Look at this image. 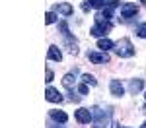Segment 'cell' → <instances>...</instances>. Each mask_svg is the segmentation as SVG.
<instances>
[{
    "label": "cell",
    "instance_id": "cell-1",
    "mask_svg": "<svg viewBox=\"0 0 146 128\" xmlns=\"http://www.w3.org/2000/svg\"><path fill=\"white\" fill-rule=\"evenodd\" d=\"M92 115H94V128H105L109 124V113L107 111H103L100 107H94Z\"/></svg>",
    "mask_w": 146,
    "mask_h": 128
},
{
    "label": "cell",
    "instance_id": "cell-2",
    "mask_svg": "<svg viewBox=\"0 0 146 128\" xmlns=\"http://www.w3.org/2000/svg\"><path fill=\"white\" fill-rule=\"evenodd\" d=\"M115 53L121 58H129L135 54V47H133V43L129 39H121L119 43H115Z\"/></svg>",
    "mask_w": 146,
    "mask_h": 128
},
{
    "label": "cell",
    "instance_id": "cell-3",
    "mask_svg": "<svg viewBox=\"0 0 146 128\" xmlns=\"http://www.w3.org/2000/svg\"><path fill=\"white\" fill-rule=\"evenodd\" d=\"M111 22H105V20H101V22H98L94 27L90 29V35H94V37H103V35H107L109 31H111Z\"/></svg>",
    "mask_w": 146,
    "mask_h": 128
},
{
    "label": "cell",
    "instance_id": "cell-4",
    "mask_svg": "<svg viewBox=\"0 0 146 128\" xmlns=\"http://www.w3.org/2000/svg\"><path fill=\"white\" fill-rule=\"evenodd\" d=\"M119 6V2H107L105 6H103V10H101V14H98L96 16V20L98 22H101V20H105V22H109L113 18V12H115V8Z\"/></svg>",
    "mask_w": 146,
    "mask_h": 128
},
{
    "label": "cell",
    "instance_id": "cell-5",
    "mask_svg": "<svg viewBox=\"0 0 146 128\" xmlns=\"http://www.w3.org/2000/svg\"><path fill=\"white\" fill-rule=\"evenodd\" d=\"M136 14H138V6L136 4H131V2H127L121 6V16H123L125 20H129V18H135Z\"/></svg>",
    "mask_w": 146,
    "mask_h": 128
},
{
    "label": "cell",
    "instance_id": "cell-6",
    "mask_svg": "<svg viewBox=\"0 0 146 128\" xmlns=\"http://www.w3.org/2000/svg\"><path fill=\"white\" fill-rule=\"evenodd\" d=\"M74 116H76V120L80 124H90V120H94V115H92L90 109H78Z\"/></svg>",
    "mask_w": 146,
    "mask_h": 128
},
{
    "label": "cell",
    "instance_id": "cell-7",
    "mask_svg": "<svg viewBox=\"0 0 146 128\" xmlns=\"http://www.w3.org/2000/svg\"><path fill=\"white\" fill-rule=\"evenodd\" d=\"M88 58L94 64H105V62H109V54L107 53H96V51H92V53H88Z\"/></svg>",
    "mask_w": 146,
    "mask_h": 128
},
{
    "label": "cell",
    "instance_id": "cell-8",
    "mask_svg": "<svg viewBox=\"0 0 146 128\" xmlns=\"http://www.w3.org/2000/svg\"><path fill=\"white\" fill-rule=\"evenodd\" d=\"M109 89H111V95H115V97H123L125 95V85L121 83V80H111Z\"/></svg>",
    "mask_w": 146,
    "mask_h": 128
},
{
    "label": "cell",
    "instance_id": "cell-9",
    "mask_svg": "<svg viewBox=\"0 0 146 128\" xmlns=\"http://www.w3.org/2000/svg\"><path fill=\"white\" fill-rule=\"evenodd\" d=\"M45 97H47V101H51V103H60V101H62V95L56 91L55 87H47Z\"/></svg>",
    "mask_w": 146,
    "mask_h": 128
},
{
    "label": "cell",
    "instance_id": "cell-10",
    "mask_svg": "<svg viewBox=\"0 0 146 128\" xmlns=\"http://www.w3.org/2000/svg\"><path fill=\"white\" fill-rule=\"evenodd\" d=\"M55 12L62 14V16H72V14H74V8H72L70 4H66V2H62V4H56L55 6Z\"/></svg>",
    "mask_w": 146,
    "mask_h": 128
},
{
    "label": "cell",
    "instance_id": "cell-11",
    "mask_svg": "<svg viewBox=\"0 0 146 128\" xmlns=\"http://www.w3.org/2000/svg\"><path fill=\"white\" fill-rule=\"evenodd\" d=\"M49 60H55V62H60L62 60V53H60V49L56 45L49 47Z\"/></svg>",
    "mask_w": 146,
    "mask_h": 128
},
{
    "label": "cell",
    "instance_id": "cell-12",
    "mask_svg": "<svg viewBox=\"0 0 146 128\" xmlns=\"http://www.w3.org/2000/svg\"><path fill=\"white\" fill-rule=\"evenodd\" d=\"M142 87H144V80H138V78H136V80H131V81H129V91L133 93V95H136V93L140 91Z\"/></svg>",
    "mask_w": 146,
    "mask_h": 128
},
{
    "label": "cell",
    "instance_id": "cell-13",
    "mask_svg": "<svg viewBox=\"0 0 146 128\" xmlns=\"http://www.w3.org/2000/svg\"><path fill=\"white\" fill-rule=\"evenodd\" d=\"M105 6V0H86L84 2V10H90V8H103Z\"/></svg>",
    "mask_w": 146,
    "mask_h": 128
},
{
    "label": "cell",
    "instance_id": "cell-14",
    "mask_svg": "<svg viewBox=\"0 0 146 128\" xmlns=\"http://www.w3.org/2000/svg\"><path fill=\"white\" fill-rule=\"evenodd\" d=\"M51 118H53L55 122H60V124H64L68 120L66 113H62V111H51Z\"/></svg>",
    "mask_w": 146,
    "mask_h": 128
},
{
    "label": "cell",
    "instance_id": "cell-15",
    "mask_svg": "<svg viewBox=\"0 0 146 128\" xmlns=\"http://www.w3.org/2000/svg\"><path fill=\"white\" fill-rule=\"evenodd\" d=\"M64 39H66V47H68V53H70V54H76V53H78V43H76V41H74V39H72L70 35H66Z\"/></svg>",
    "mask_w": 146,
    "mask_h": 128
},
{
    "label": "cell",
    "instance_id": "cell-16",
    "mask_svg": "<svg viewBox=\"0 0 146 128\" xmlns=\"http://www.w3.org/2000/svg\"><path fill=\"white\" fill-rule=\"evenodd\" d=\"M113 47H115V43H113L111 39H107V37H105V39H100V41H98V49H101L103 53H105L107 49H113Z\"/></svg>",
    "mask_w": 146,
    "mask_h": 128
},
{
    "label": "cell",
    "instance_id": "cell-17",
    "mask_svg": "<svg viewBox=\"0 0 146 128\" xmlns=\"http://www.w3.org/2000/svg\"><path fill=\"white\" fill-rule=\"evenodd\" d=\"M74 81H76L74 74H66V76L62 78V83H64V87H66V89H70V91H72V87H74Z\"/></svg>",
    "mask_w": 146,
    "mask_h": 128
},
{
    "label": "cell",
    "instance_id": "cell-18",
    "mask_svg": "<svg viewBox=\"0 0 146 128\" xmlns=\"http://www.w3.org/2000/svg\"><path fill=\"white\" fill-rule=\"evenodd\" d=\"M82 81H84V83H90V85H96V83H98V80H96L94 76H90V74H84V76H82Z\"/></svg>",
    "mask_w": 146,
    "mask_h": 128
},
{
    "label": "cell",
    "instance_id": "cell-19",
    "mask_svg": "<svg viewBox=\"0 0 146 128\" xmlns=\"http://www.w3.org/2000/svg\"><path fill=\"white\" fill-rule=\"evenodd\" d=\"M136 35L142 37V39H146V23H140V25L136 27Z\"/></svg>",
    "mask_w": 146,
    "mask_h": 128
},
{
    "label": "cell",
    "instance_id": "cell-20",
    "mask_svg": "<svg viewBox=\"0 0 146 128\" xmlns=\"http://www.w3.org/2000/svg\"><path fill=\"white\" fill-rule=\"evenodd\" d=\"M45 18H47V23H55L56 22V14L55 12H47Z\"/></svg>",
    "mask_w": 146,
    "mask_h": 128
},
{
    "label": "cell",
    "instance_id": "cell-21",
    "mask_svg": "<svg viewBox=\"0 0 146 128\" xmlns=\"http://www.w3.org/2000/svg\"><path fill=\"white\" fill-rule=\"evenodd\" d=\"M78 91L82 93V95H86V93H88V83H82V85H78Z\"/></svg>",
    "mask_w": 146,
    "mask_h": 128
},
{
    "label": "cell",
    "instance_id": "cell-22",
    "mask_svg": "<svg viewBox=\"0 0 146 128\" xmlns=\"http://www.w3.org/2000/svg\"><path fill=\"white\" fill-rule=\"evenodd\" d=\"M45 76H47V83H51V81H53V72H51V70H49V68H47V74H45Z\"/></svg>",
    "mask_w": 146,
    "mask_h": 128
},
{
    "label": "cell",
    "instance_id": "cell-23",
    "mask_svg": "<svg viewBox=\"0 0 146 128\" xmlns=\"http://www.w3.org/2000/svg\"><path fill=\"white\" fill-rule=\"evenodd\" d=\"M113 128H129V126H121V124H117V122H113Z\"/></svg>",
    "mask_w": 146,
    "mask_h": 128
},
{
    "label": "cell",
    "instance_id": "cell-24",
    "mask_svg": "<svg viewBox=\"0 0 146 128\" xmlns=\"http://www.w3.org/2000/svg\"><path fill=\"white\" fill-rule=\"evenodd\" d=\"M140 128H146V122H144V124H142V126H140Z\"/></svg>",
    "mask_w": 146,
    "mask_h": 128
},
{
    "label": "cell",
    "instance_id": "cell-25",
    "mask_svg": "<svg viewBox=\"0 0 146 128\" xmlns=\"http://www.w3.org/2000/svg\"><path fill=\"white\" fill-rule=\"evenodd\" d=\"M144 113H146V105H144Z\"/></svg>",
    "mask_w": 146,
    "mask_h": 128
},
{
    "label": "cell",
    "instance_id": "cell-26",
    "mask_svg": "<svg viewBox=\"0 0 146 128\" xmlns=\"http://www.w3.org/2000/svg\"><path fill=\"white\" fill-rule=\"evenodd\" d=\"M142 2H144V4H146V0H142Z\"/></svg>",
    "mask_w": 146,
    "mask_h": 128
},
{
    "label": "cell",
    "instance_id": "cell-27",
    "mask_svg": "<svg viewBox=\"0 0 146 128\" xmlns=\"http://www.w3.org/2000/svg\"><path fill=\"white\" fill-rule=\"evenodd\" d=\"M144 97H146V93H144Z\"/></svg>",
    "mask_w": 146,
    "mask_h": 128
}]
</instances>
